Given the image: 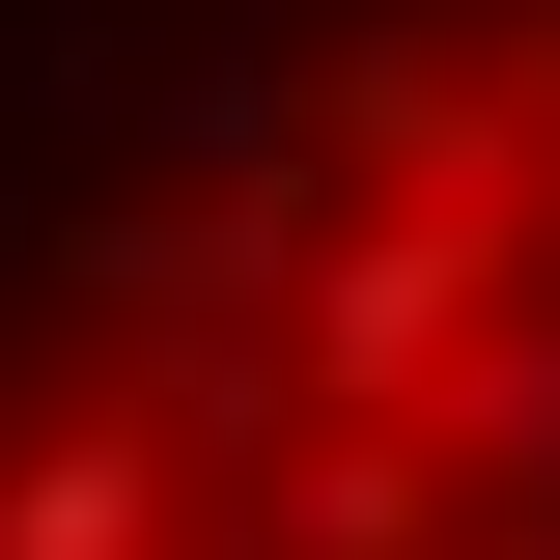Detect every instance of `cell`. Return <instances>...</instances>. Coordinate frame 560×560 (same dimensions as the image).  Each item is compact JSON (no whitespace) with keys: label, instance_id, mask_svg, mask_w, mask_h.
<instances>
[{"label":"cell","instance_id":"cell-1","mask_svg":"<svg viewBox=\"0 0 560 560\" xmlns=\"http://www.w3.org/2000/svg\"><path fill=\"white\" fill-rule=\"evenodd\" d=\"M0 560H560V0H224L57 140Z\"/></svg>","mask_w":560,"mask_h":560}]
</instances>
